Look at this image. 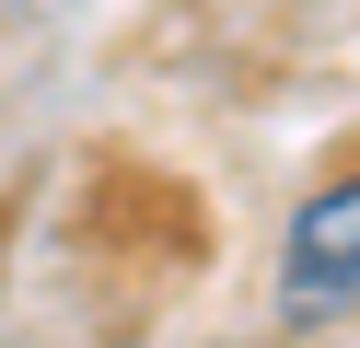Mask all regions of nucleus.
I'll use <instances>...</instances> for the list:
<instances>
[{"instance_id":"f257e3e1","label":"nucleus","mask_w":360,"mask_h":348,"mask_svg":"<svg viewBox=\"0 0 360 348\" xmlns=\"http://www.w3.org/2000/svg\"><path fill=\"white\" fill-rule=\"evenodd\" d=\"M279 314L290 325H349L360 314V174L314 186L279 244Z\"/></svg>"}]
</instances>
